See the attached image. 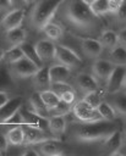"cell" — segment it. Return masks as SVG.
I'll use <instances>...</instances> for the list:
<instances>
[{
	"instance_id": "obj_1",
	"label": "cell",
	"mask_w": 126,
	"mask_h": 156,
	"mask_svg": "<svg viewBox=\"0 0 126 156\" xmlns=\"http://www.w3.org/2000/svg\"><path fill=\"white\" fill-rule=\"evenodd\" d=\"M117 127L113 123V121H95V122H82V124L76 126L73 130V135L78 141L91 143L104 140L109 136Z\"/></svg>"
},
{
	"instance_id": "obj_2",
	"label": "cell",
	"mask_w": 126,
	"mask_h": 156,
	"mask_svg": "<svg viewBox=\"0 0 126 156\" xmlns=\"http://www.w3.org/2000/svg\"><path fill=\"white\" fill-rule=\"evenodd\" d=\"M65 18L72 26L88 30L93 27L95 16L89 5L83 0H70L65 9Z\"/></svg>"
},
{
	"instance_id": "obj_3",
	"label": "cell",
	"mask_w": 126,
	"mask_h": 156,
	"mask_svg": "<svg viewBox=\"0 0 126 156\" xmlns=\"http://www.w3.org/2000/svg\"><path fill=\"white\" fill-rule=\"evenodd\" d=\"M62 2L64 0H37L29 13L31 24L35 29L43 30L44 26L51 22Z\"/></svg>"
},
{
	"instance_id": "obj_4",
	"label": "cell",
	"mask_w": 126,
	"mask_h": 156,
	"mask_svg": "<svg viewBox=\"0 0 126 156\" xmlns=\"http://www.w3.org/2000/svg\"><path fill=\"white\" fill-rule=\"evenodd\" d=\"M23 129H24V145H35L46 140L60 139L49 129H44L39 127H29V126H23Z\"/></svg>"
},
{
	"instance_id": "obj_5",
	"label": "cell",
	"mask_w": 126,
	"mask_h": 156,
	"mask_svg": "<svg viewBox=\"0 0 126 156\" xmlns=\"http://www.w3.org/2000/svg\"><path fill=\"white\" fill-rule=\"evenodd\" d=\"M72 112L75 115V117L80 121V122H95V121H100L103 119L102 115L99 113L98 108L92 107L89 104H87L83 99L77 101L73 107H72Z\"/></svg>"
},
{
	"instance_id": "obj_6",
	"label": "cell",
	"mask_w": 126,
	"mask_h": 156,
	"mask_svg": "<svg viewBox=\"0 0 126 156\" xmlns=\"http://www.w3.org/2000/svg\"><path fill=\"white\" fill-rule=\"evenodd\" d=\"M55 60L59 63L66 65L70 68H76L82 65V58L70 48L56 44V52H55Z\"/></svg>"
},
{
	"instance_id": "obj_7",
	"label": "cell",
	"mask_w": 126,
	"mask_h": 156,
	"mask_svg": "<svg viewBox=\"0 0 126 156\" xmlns=\"http://www.w3.org/2000/svg\"><path fill=\"white\" fill-rule=\"evenodd\" d=\"M12 72L16 77L18 78H29L33 77L35 74V72L40 68L35 62H33L32 60H29L27 56H23L21 60H18L17 62L11 65Z\"/></svg>"
},
{
	"instance_id": "obj_8",
	"label": "cell",
	"mask_w": 126,
	"mask_h": 156,
	"mask_svg": "<svg viewBox=\"0 0 126 156\" xmlns=\"http://www.w3.org/2000/svg\"><path fill=\"white\" fill-rule=\"evenodd\" d=\"M24 20V10L22 7H12L10 11L6 12V15L1 18L0 26L1 28L7 32L10 29L21 27L22 22Z\"/></svg>"
},
{
	"instance_id": "obj_9",
	"label": "cell",
	"mask_w": 126,
	"mask_h": 156,
	"mask_svg": "<svg viewBox=\"0 0 126 156\" xmlns=\"http://www.w3.org/2000/svg\"><path fill=\"white\" fill-rule=\"evenodd\" d=\"M126 78V66H115L111 74L106 79V91L109 94H116L122 89Z\"/></svg>"
},
{
	"instance_id": "obj_10",
	"label": "cell",
	"mask_w": 126,
	"mask_h": 156,
	"mask_svg": "<svg viewBox=\"0 0 126 156\" xmlns=\"http://www.w3.org/2000/svg\"><path fill=\"white\" fill-rule=\"evenodd\" d=\"M122 135H124V132L116 129L109 136H106L103 140V144H102V154L108 155V156L117 155V151L121 146Z\"/></svg>"
},
{
	"instance_id": "obj_11",
	"label": "cell",
	"mask_w": 126,
	"mask_h": 156,
	"mask_svg": "<svg viewBox=\"0 0 126 156\" xmlns=\"http://www.w3.org/2000/svg\"><path fill=\"white\" fill-rule=\"evenodd\" d=\"M35 51L40 60L44 61H50L55 58V52H56V44L51 39H40L34 44Z\"/></svg>"
},
{
	"instance_id": "obj_12",
	"label": "cell",
	"mask_w": 126,
	"mask_h": 156,
	"mask_svg": "<svg viewBox=\"0 0 126 156\" xmlns=\"http://www.w3.org/2000/svg\"><path fill=\"white\" fill-rule=\"evenodd\" d=\"M115 65L110 61V60H95L93 66H92V71H93V74L99 78V79H104L106 80L109 78V76L111 74L113 69H114Z\"/></svg>"
},
{
	"instance_id": "obj_13",
	"label": "cell",
	"mask_w": 126,
	"mask_h": 156,
	"mask_svg": "<svg viewBox=\"0 0 126 156\" xmlns=\"http://www.w3.org/2000/svg\"><path fill=\"white\" fill-rule=\"evenodd\" d=\"M22 106V99L20 96L10 99L2 107H0V124H5V122L16 113Z\"/></svg>"
},
{
	"instance_id": "obj_14",
	"label": "cell",
	"mask_w": 126,
	"mask_h": 156,
	"mask_svg": "<svg viewBox=\"0 0 126 156\" xmlns=\"http://www.w3.org/2000/svg\"><path fill=\"white\" fill-rule=\"evenodd\" d=\"M81 48L83 52L89 57H98L103 52V44L98 39L93 38H83L81 40Z\"/></svg>"
},
{
	"instance_id": "obj_15",
	"label": "cell",
	"mask_w": 126,
	"mask_h": 156,
	"mask_svg": "<svg viewBox=\"0 0 126 156\" xmlns=\"http://www.w3.org/2000/svg\"><path fill=\"white\" fill-rule=\"evenodd\" d=\"M76 84L84 93L92 91V90H98V88H99V83H98L95 76L91 74V73H80V74H77Z\"/></svg>"
},
{
	"instance_id": "obj_16",
	"label": "cell",
	"mask_w": 126,
	"mask_h": 156,
	"mask_svg": "<svg viewBox=\"0 0 126 156\" xmlns=\"http://www.w3.org/2000/svg\"><path fill=\"white\" fill-rule=\"evenodd\" d=\"M71 69L69 66L62 65V63H56L49 67V73H50V79L51 83H60V82H66L69 77L71 76Z\"/></svg>"
},
{
	"instance_id": "obj_17",
	"label": "cell",
	"mask_w": 126,
	"mask_h": 156,
	"mask_svg": "<svg viewBox=\"0 0 126 156\" xmlns=\"http://www.w3.org/2000/svg\"><path fill=\"white\" fill-rule=\"evenodd\" d=\"M39 152L46 156H57L64 154V147L61 145L60 139H53V140H46L39 144Z\"/></svg>"
},
{
	"instance_id": "obj_18",
	"label": "cell",
	"mask_w": 126,
	"mask_h": 156,
	"mask_svg": "<svg viewBox=\"0 0 126 156\" xmlns=\"http://www.w3.org/2000/svg\"><path fill=\"white\" fill-rule=\"evenodd\" d=\"M33 84L39 89H48L51 87V79H50V73H49V67L42 66L35 74L33 76Z\"/></svg>"
},
{
	"instance_id": "obj_19",
	"label": "cell",
	"mask_w": 126,
	"mask_h": 156,
	"mask_svg": "<svg viewBox=\"0 0 126 156\" xmlns=\"http://www.w3.org/2000/svg\"><path fill=\"white\" fill-rule=\"evenodd\" d=\"M28 107L34 111L37 115L42 116V117H45V118H49L50 117V111L46 108V106L44 105L40 95H39V91H35L31 95L29 98V101H28Z\"/></svg>"
},
{
	"instance_id": "obj_20",
	"label": "cell",
	"mask_w": 126,
	"mask_h": 156,
	"mask_svg": "<svg viewBox=\"0 0 126 156\" xmlns=\"http://www.w3.org/2000/svg\"><path fill=\"white\" fill-rule=\"evenodd\" d=\"M49 130L55 135H61L65 133L67 127V121L65 115H50L49 117Z\"/></svg>"
},
{
	"instance_id": "obj_21",
	"label": "cell",
	"mask_w": 126,
	"mask_h": 156,
	"mask_svg": "<svg viewBox=\"0 0 126 156\" xmlns=\"http://www.w3.org/2000/svg\"><path fill=\"white\" fill-rule=\"evenodd\" d=\"M39 95L44 102V105L46 106V108L50 111V115H51V111L59 105V102L61 101L60 96L57 93H55L53 89H43V90H39Z\"/></svg>"
},
{
	"instance_id": "obj_22",
	"label": "cell",
	"mask_w": 126,
	"mask_h": 156,
	"mask_svg": "<svg viewBox=\"0 0 126 156\" xmlns=\"http://www.w3.org/2000/svg\"><path fill=\"white\" fill-rule=\"evenodd\" d=\"M26 37H27V32L22 27H17V28L5 32V38H6L7 43L11 44V46L21 45L23 41H26Z\"/></svg>"
},
{
	"instance_id": "obj_23",
	"label": "cell",
	"mask_w": 126,
	"mask_h": 156,
	"mask_svg": "<svg viewBox=\"0 0 126 156\" xmlns=\"http://www.w3.org/2000/svg\"><path fill=\"white\" fill-rule=\"evenodd\" d=\"M6 138H7L10 145L18 146V145L24 144V129H23V126H13L11 129L7 130Z\"/></svg>"
},
{
	"instance_id": "obj_24",
	"label": "cell",
	"mask_w": 126,
	"mask_h": 156,
	"mask_svg": "<svg viewBox=\"0 0 126 156\" xmlns=\"http://www.w3.org/2000/svg\"><path fill=\"white\" fill-rule=\"evenodd\" d=\"M109 60L115 66H126V48L121 44H117L115 48L110 49Z\"/></svg>"
},
{
	"instance_id": "obj_25",
	"label": "cell",
	"mask_w": 126,
	"mask_h": 156,
	"mask_svg": "<svg viewBox=\"0 0 126 156\" xmlns=\"http://www.w3.org/2000/svg\"><path fill=\"white\" fill-rule=\"evenodd\" d=\"M100 41H102V44H103L104 48L113 49V48H115L119 44V35H117L116 32L110 30V29H106V30H104L102 33Z\"/></svg>"
},
{
	"instance_id": "obj_26",
	"label": "cell",
	"mask_w": 126,
	"mask_h": 156,
	"mask_svg": "<svg viewBox=\"0 0 126 156\" xmlns=\"http://www.w3.org/2000/svg\"><path fill=\"white\" fill-rule=\"evenodd\" d=\"M89 7L95 17H100L110 12V0H94Z\"/></svg>"
},
{
	"instance_id": "obj_27",
	"label": "cell",
	"mask_w": 126,
	"mask_h": 156,
	"mask_svg": "<svg viewBox=\"0 0 126 156\" xmlns=\"http://www.w3.org/2000/svg\"><path fill=\"white\" fill-rule=\"evenodd\" d=\"M43 32H44V34H45L49 39H51V40H57V39H60V38L62 37V33H64L61 26L57 24V23H55V22H53V21L44 26Z\"/></svg>"
},
{
	"instance_id": "obj_28",
	"label": "cell",
	"mask_w": 126,
	"mask_h": 156,
	"mask_svg": "<svg viewBox=\"0 0 126 156\" xmlns=\"http://www.w3.org/2000/svg\"><path fill=\"white\" fill-rule=\"evenodd\" d=\"M23 56H24V52H23L21 45H13L5 51V58L4 60H6V62L12 65V63L17 62L18 60H21Z\"/></svg>"
},
{
	"instance_id": "obj_29",
	"label": "cell",
	"mask_w": 126,
	"mask_h": 156,
	"mask_svg": "<svg viewBox=\"0 0 126 156\" xmlns=\"http://www.w3.org/2000/svg\"><path fill=\"white\" fill-rule=\"evenodd\" d=\"M97 108H98L99 113L102 115L103 119H105V121H114L116 118V116H117V112L114 108V106L110 105L106 101H102V104Z\"/></svg>"
},
{
	"instance_id": "obj_30",
	"label": "cell",
	"mask_w": 126,
	"mask_h": 156,
	"mask_svg": "<svg viewBox=\"0 0 126 156\" xmlns=\"http://www.w3.org/2000/svg\"><path fill=\"white\" fill-rule=\"evenodd\" d=\"M21 48H22V50H23V52H24V56H27L29 60H32L33 62H35L39 67L43 66V61H42L40 57L38 56L34 45H32V44L28 43V41H23V43L21 44Z\"/></svg>"
},
{
	"instance_id": "obj_31",
	"label": "cell",
	"mask_w": 126,
	"mask_h": 156,
	"mask_svg": "<svg viewBox=\"0 0 126 156\" xmlns=\"http://www.w3.org/2000/svg\"><path fill=\"white\" fill-rule=\"evenodd\" d=\"M113 106L116 110L117 115L126 118V93L122 95H117L113 101Z\"/></svg>"
},
{
	"instance_id": "obj_32",
	"label": "cell",
	"mask_w": 126,
	"mask_h": 156,
	"mask_svg": "<svg viewBox=\"0 0 126 156\" xmlns=\"http://www.w3.org/2000/svg\"><path fill=\"white\" fill-rule=\"evenodd\" d=\"M83 100L87 102V104H89L92 107H98L100 104H102V96L99 95V93H98V90H92V91H87L86 94H84V96H83Z\"/></svg>"
},
{
	"instance_id": "obj_33",
	"label": "cell",
	"mask_w": 126,
	"mask_h": 156,
	"mask_svg": "<svg viewBox=\"0 0 126 156\" xmlns=\"http://www.w3.org/2000/svg\"><path fill=\"white\" fill-rule=\"evenodd\" d=\"M72 105L71 104H66V102H64V101H60L59 102V105L51 111V115H67V113H70L71 111H72Z\"/></svg>"
},
{
	"instance_id": "obj_34",
	"label": "cell",
	"mask_w": 126,
	"mask_h": 156,
	"mask_svg": "<svg viewBox=\"0 0 126 156\" xmlns=\"http://www.w3.org/2000/svg\"><path fill=\"white\" fill-rule=\"evenodd\" d=\"M24 122H23V116L21 113V111L18 110L16 113H13L6 122H5V126H23Z\"/></svg>"
},
{
	"instance_id": "obj_35",
	"label": "cell",
	"mask_w": 126,
	"mask_h": 156,
	"mask_svg": "<svg viewBox=\"0 0 126 156\" xmlns=\"http://www.w3.org/2000/svg\"><path fill=\"white\" fill-rule=\"evenodd\" d=\"M59 96H60V99H61V101H64V102H66V104H73L75 102V100H76V94H75V91L72 90V88L71 89H67V90H65V91H62L61 94H59Z\"/></svg>"
},
{
	"instance_id": "obj_36",
	"label": "cell",
	"mask_w": 126,
	"mask_h": 156,
	"mask_svg": "<svg viewBox=\"0 0 126 156\" xmlns=\"http://www.w3.org/2000/svg\"><path fill=\"white\" fill-rule=\"evenodd\" d=\"M117 20L120 22H126V0H124L120 5V7L117 9V11L115 12Z\"/></svg>"
},
{
	"instance_id": "obj_37",
	"label": "cell",
	"mask_w": 126,
	"mask_h": 156,
	"mask_svg": "<svg viewBox=\"0 0 126 156\" xmlns=\"http://www.w3.org/2000/svg\"><path fill=\"white\" fill-rule=\"evenodd\" d=\"M13 2L12 0H0V12H5V11H10L13 7Z\"/></svg>"
},
{
	"instance_id": "obj_38",
	"label": "cell",
	"mask_w": 126,
	"mask_h": 156,
	"mask_svg": "<svg viewBox=\"0 0 126 156\" xmlns=\"http://www.w3.org/2000/svg\"><path fill=\"white\" fill-rule=\"evenodd\" d=\"M7 145H10V144H9V140H7V138H6V134H5V135L0 134V154L6 150Z\"/></svg>"
},
{
	"instance_id": "obj_39",
	"label": "cell",
	"mask_w": 126,
	"mask_h": 156,
	"mask_svg": "<svg viewBox=\"0 0 126 156\" xmlns=\"http://www.w3.org/2000/svg\"><path fill=\"white\" fill-rule=\"evenodd\" d=\"M117 35H119V44H121L126 48V28H122L117 33Z\"/></svg>"
},
{
	"instance_id": "obj_40",
	"label": "cell",
	"mask_w": 126,
	"mask_h": 156,
	"mask_svg": "<svg viewBox=\"0 0 126 156\" xmlns=\"http://www.w3.org/2000/svg\"><path fill=\"white\" fill-rule=\"evenodd\" d=\"M117 155H125L126 156V133H124V135H122V141H121V146L117 151Z\"/></svg>"
},
{
	"instance_id": "obj_41",
	"label": "cell",
	"mask_w": 126,
	"mask_h": 156,
	"mask_svg": "<svg viewBox=\"0 0 126 156\" xmlns=\"http://www.w3.org/2000/svg\"><path fill=\"white\" fill-rule=\"evenodd\" d=\"M11 98L9 96V94L6 93V91H2V90H0V107H2L9 100H10Z\"/></svg>"
},
{
	"instance_id": "obj_42",
	"label": "cell",
	"mask_w": 126,
	"mask_h": 156,
	"mask_svg": "<svg viewBox=\"0 0 126 156\" xmlns=\"http://www.w3.org/2000/svg\"><path fill=\"white\" fill-rule=\"evenodd\" d=\"M122 1H120V0H110V12H114L115 13L117 11V9L120 7V5H121Z\"/></svg>"
},
{
	"instance_id": "obj_43",
	"label": "cell",
	"mask_w": 126,
	"mask_h": 156,
	"mask_svg": "<svg viewBox=\"0 0 126 156\" xmlns=\"http://www.w3.org/2000/svg\"><path fill=\"white\" fill-rule=\"evenodd\" d=\"M39 154H40V152L35 151L34 149H27V150H24V151L22 152L23 156H39Z\"/></svg>"
},
{
	"instance_id": "obj_44",
	"label": "cell",
	"mask_w": 126,
	"mask_h": 156,
	"mask_svg": "<svg viewBox=\"0 0 126 156\" xmlns=\"http://www.w3.org/2000/svg\"><path fill=\"white\" fill-rule=\"evenodd\" d=\"M4 58H5V51L0 49V62H1V61H2Z\"/></svg>"
},
{
	"instance_id": "obj_45",
	"label": "cell",
	"mask_w": 126,
	"mask_h": 156,
	"mask_svg": "<svg viewBox=\"0 0 126 156\" xmlns=\"http://www.w3.org/2000/svg\"><path fill=\"white\" fill-rule=\"evenodd\" d=\"M12 2H13V5H17V4H22L23 0H12Z\"/></svg>"
},
{
	"instance_id": "obj_46",
	"label": "cell",
	"mask_w": 126,
	"mask_h": 156,
	"mask_svg": "<svg viewBox=\"0 0 126 156\" xmlns=\"http://www.w3.org/2000/svg\"><path fill=\"white\" fill-rule=\"evenodd\" d=\"M35 0H23V2L24 4H31V2H34Z\"/></svg>"
},
{
	"instance_id": "obj_47",
	"label": "cell",
	"mask_w": 126,
	"mask_h": 156,
	"mask_svg": "<svg viewBox=\"0 0 126 156\" xmlns=\"http://www.w3.org/2000/svg\"><path fill=\"white\" fill-rule=\"evenodd\" d=\"M83 1H84V2H87L88 5H91V4H92V2L94 1V0H83Z\"/></svg>"
},
{
	"instance_id": "obj_48",
	"label": "cell",
	"mask_w": 126,
	"mask_h": 156,
	"mask_svg": "<svg viewBox=\"0 0 126 156\" xmlns=\"http://www.w3.org/2000/svg\"><path fill=\"white\" fill-rule=\"evenodd\" d=\"M122 89L125 90V93H126V78H125V82H124V85H122Z\"/></svg>"
},
{
	"instance_id": "obj_49",
	"label": "cell",
	"mask_w": 126,
	"mask_h": 156,
	"mask_svg": "<svg viewBox=\"0 0 126 156\" xmlns=\"http://www.w3.org/2000/svg\"><path fill=\"white\" fill-rule=\"evenodd\" d=\"M124 133H126V123H125V127H124Z\"/></svg>"
},
{
	"instance_id": "obj_50",
	"label": "cell",
	"mask_w": 126,
	"mask_h": 156,
	"mask_svg": "<svg viewBox=\"0 0 126 156\" xmlns=\"http://www.w3.org/2000/svg\"><path fill=\"white\" fill-rule=\"evenodd\" d=\"M120 1H122V0H120Z\"/></svg>"
}]
</instances>
